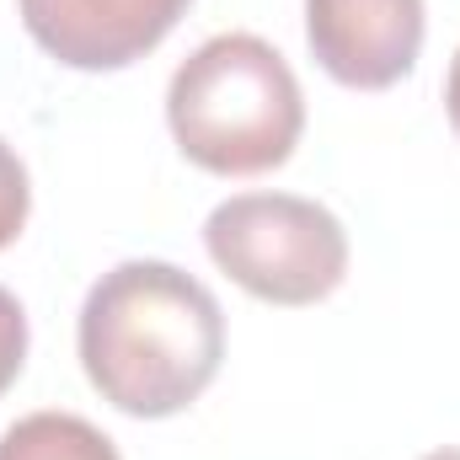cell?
<instances>
[{"label": "cell", "mask_w": 460, "mask_h": 460, "mask_svg": "<svg viewBox=\"0 0 460 460\" xmlns=\"http://www.w3.org/2000/svg\"><path fill=\"white\" fill-rule=\"evenodd\" d=\"M226 358V311L182 268L134 257L102 273L81 305L86 380L128 418L193 407Z\"/></svg>", "instance_id": "obj_1"}, {"label": "cell", "mask_w": 460, "mask_h": 460, "mask_svg": "<svg viewBox=\"0 0 460 460\" xmlns=\"http://www.w3.org/2000/svg\"><path fill=\"white\" fill-rule=\"evenodd\" d=\"M166 123L193 166L215 177H262L295 155L305 134V97L273 43L226 32L177 65L166 86Z\"/></svg>", "instance_id": "obj_2"}, {"label": "cell", "mask_w": 460, "mask_h": 460, "mask_svg": "<svg viewBox=\"0 0 460 460\" xmlns=\"http://www.w3.org/2000/svg\"><path fill=\"white\" fill-rule=\"evenodd\" d=\"M204 246L230 284L268 305H316L348 279V230L295 193L226 199L204 226Z\"/></svg>", "instance_id": "obj_3"}, {"label": "cell", "mask_w": 460, "mask_h": 460, "mask_svg": "<svg viewBox=\"0 0 460 460\" xmlns=\"http://www.w3.org/2000/svg\"><path fill=\"white\" fill-rule=\"evenodd\" d=\"M423 0H305V43L348 92H385L423 54Z\"/></svg>", "instance_id": "obj_4"}, {"label": "cell", "mask_w": 460, "mask_h": 460, "mask_svg": "<svg viewBox=\"0 0 460 460\" xmlns=\"http://www.w3.org/2000/svg\"><path fill=\"white\" fill-rule=\"evenodd\" d=\"M32 43L70 70H123L145 59L193 0H16Z\"/></svg>", "instance_id": "obj_5"}, {"label": "cell", "mask_w": 460, "mask_h": 460, "mask_svg": "<svg viewBox=\"0 0 460 460\" xmlns=\"http://www.w3.org/2000/svg\"><path fill=\"white\" fill-rule=\"evenodd\" d=\"M0 460H123L118 445L75 412H32L0 434Z\"/></svg>", "instance_id": "obj_6"}, {"label": "cell", "mask_w": 460, "mask_h": 460, "mask_svg": "<svg viewBox=\"0 0 460 460\" xmlns=\"http://www.w3.org/2000/svg\"><path fill=\"white\" fill-rule=\"evenodd\" d=\"M27 204H32L27 166H22V161H16V150L0 139V252L22 235V226H27Z\"/></svg>", "instance_id": "obj_7"}, {"label": "cell", "mask_w": 460, "mask_h": 460, "mask_svg": "<svg viewBox=\"0 0 460 460\" xmlns=\"http://www.w3.org/2000/svg\"><path fill=\"white\" fill-rule=\"evenodd\" d=\"M22 358H27V316H22L16 295L0 289V391L22 375Z\"/></svg>", "instance_id": "obj_8"}, {"label": "cell", "mask_w": 460, "mask_h": 460, "mask_svg": "<svg viewBox=\"0 0 460 460\" xmlns=\"http://www.w3.org/2000/svg\"><path fill=\"white\" fill-rule=\"evenodd\" d=\"M445 108H450V128L460 134V49H456V65H450V81H445Z\"/></svg>", "instance_id": "obj_9"}, {"label": "cell", "mask_w": 460, "mask_h": 460, "mask_svg": "<svg viewBox=\"0 0 460 460\" xmlns=\"http://www.w3.org/2000/svg\"><path fill=\"white\" fill-rule=\"evenodd\" d=\"M423 460H460V450H434V456H423Z\"/></svg>", "instance_id": "obj_10"}]
</instances>
